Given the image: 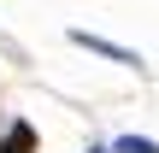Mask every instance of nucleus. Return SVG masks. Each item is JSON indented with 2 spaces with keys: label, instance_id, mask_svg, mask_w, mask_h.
<instances>
[{
  "label": "nucleus",
  "instance_id": "nucleus-3",
  "mask_svg": "<svg viewBox=\"0 0 159 153\" xmlns=\"http://www.w3.org/2000/svg\"><path fill=\"white\" fill-rule=\"evenodd\" d=\"M112 153H159V142H148V136H118Z\"/></svg>",
  "mask_w": 159,
  "mask_h": 153
},
{
  "label": "nucleus",
  "instance_id": "nucleus-1",
  "mask_svg": "<svg viewBox=\"0 0 159 153\" xmlns=\"http://www.w3.org/2000/svg\"><path fill=\"white\" fill-rule=\"evenodd\" d=\"M77 41H83L89 53H106V59H118V65H142V59H136L130 47H112V41H100V35H77Z\"/></svg>",
  "mask_w": 159,
  "mask_h": 153
},
{
  "label": "nucleus",
  "instance_id": "nucleus-2",
  "mask_svg": "<svg viewBox=\"0 0 159 153\" xmlns=\"http://www.w3.org/2000/svg\"><path fill=\"white\" fill-rule=\"evenodd\" d=\"M0 153H35V130H30V124H12L6 142H0Z\"/></svg>",
  "mask_w": 159,
  "mask_h": 153
},
{
  "label": "nucleus",
  "instance_id": "nucleus-4",
  "mask_svg": "<svg viewBox=\"0 0 159 153\" xmlns=\"http://www.w3.org/2000/svg\"><path fill=\"white\" fill-rule=\"evenodd\" d=\"M89 153H106V147H89Z\"/></svg>",
  "mask_w": 159,
  "mask_h": 153
}]
</instances>
